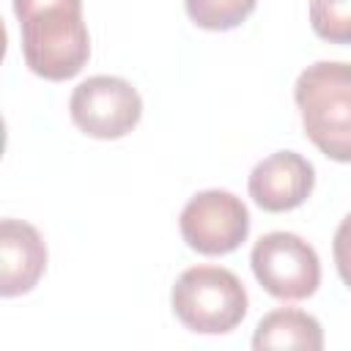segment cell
I'll use <instances>...</instances> for the list:
<instances>
[{"label": "cell", "instance_id": "3957f363", "mask_svg": "<svg viewBox=\"0 0 351 351\" xmlns=\"http://www.w3.org/2000/svg\"><path fill=\"white\" fill-rule=\"evenodd\" d=\"M170 304L176 318L197 335H225L247 315L241 280L222 266H192L178 274Z\"/></svg>", "mask_w": 351, "mask_h": 351}, {"label": "cell", "instance_id": "9c48e42d", "mask_svg": "<svg viewBox=\"0 0 351 351\" xmlns=\"http://www.w3.org/2000/svg\"><path fill=\"white\" fill-rule=\"evenodd\" d=\"M252 348H304V351H321L324 348V329L321 324L302 310L280 307L266 313L252 335Z\"/></svg>", "mask_w": 351, "mask_h": 351}, {"label": "cell", "instance_id": "6da1fadb", "mask_svg": "<svg viewBox=\"0 0 351 351\" xmlns=\"http://www.w3.org/2000/svg\"><path fill=\"white\" fill-rule=\"evenodd\" d=\"M14 14L22 30V58L33 74L60 82L82 71L90 58L82 0H14Z\"/></svg>", "mask_w": 351, "mask_h": 351}, {"label": "cell", "instance_id": "5b68a950", "mask_svg": "<svg viewBox=\"0 0 351 351\" xmlns=\"http://www.w3.org/2000/svg\"><path fill=\"white\" fill-rule=\"evenodd\" d=\"M69 112L74 126L88 137L118 140L140 123L143 99L132 88V82L110 74H96L74 88Z\"/></svg>", "mask_w": 351, "mask_h": 351}, {"label": "cell", "instance_id": "ba28073f", "mask_svg": "<svg viewBox=\"0 0 351 351\" xmlns=\"http://www.w3.org/2000/svg\"><path fill=\"white\" fill-rule=\"evenodd\" d=\"M47 269V244L41 233L22 219L0 222V293L19 296L36 288Z\"/></svg>", "mask_w": 351, "mask_h": 351}, {"label": "cell", "instance_id": "8fae6325", "mask_svg": "<svg viewBox=\"0 0 351 351\" xmlns=\"http://www.w3.org/2000/svg\"><path fill=\"white\" fill-rule=\"evenodd\" d=\"M315 36L332 44H351V0H310Z\"/></svg>", "mask_w": 351, "mask_h": 351}, {"label": "cell", "instance_id": "30bf717a", "mask_svg": "<svg viewBox=\"0 0 351 351\" xmlns=\"http://www.w3.org/2000/svg\"><path fill=\"white\" fill-rule=\"evenodd\" d=\"M189 19L206 30L239 27L258 5V0H184Z\"/></svg>", "mask_w": 351, "mask_h": 351}, {"label": "cell", "instance_id": "277c9868", "mask_svg": "<svg viewBox=\"0 0 351 351\" xmlns=\"http://www.w3.org/2000/svg\"><path fill=\"white\" fill-rule=\"evenodd\" d=\"M255 280L282 302H299L318 291L321 261L315 250L296 233L271 230L261 236L250 252Z\"/></svg>", "mask_w": 351, "mask_h": 351}, {"label": "cell", "instance_id": "7c38bea8", "mask_svg": "<svg viewBox=\"0 0 351 351\" xmlns=\"http://www.w3.org/2000/svg\"><path fill=\"white\" fill-rule=\"evenodd\" d=\"M332 252H335V266L340 280L351 288V214L343 217V222L335 230V241H332Z\"/></svg>", "mask_w": 351, "mask_h": 351}, {"label": "cell", "instance_id": "52a82bcc", "mask_svg": "<svg viewBox=\"0 0 351 351\" xmlns=\"http://www.w3.org/2000/svg\"><path fill=\"white\" fill-rule=\"evenodd\" d=\"M247 186L263 211H291L310 197L315 167L296 151H277L252 167Z\"/></svg>", "mask_w": 351, "mask_h": 351}, {"label": "cell", "instance_id": "8992f818", "mask_svg": "<svg viewBox=\"0 0 351 351\" xmlns=\"http://www.w3.org/2000/svg\"><path fill=\"white\" fill-rule=\"evenodd\" d=\"M178 228L184 241L203 255H228L250 233V211L233 192L206 189L181 208Z\"/></svg>", "mask_w": 351, "mask_h": 351}, {"label": "cell", "instance_id": "7a4b0ae2", "mask_svg": "<svg viewBox=\"0 0 351 351\" xmlns=\"http://www.w3.org/2000/svg\"><path fill=\"white\" fill-rule=\"evenodd\" d=\"M293 99L313 145L335 162H351V63L307 66L296 77Z\"/></svg>", "mask_w": 351, "mask_h": 351}]
</instances>
